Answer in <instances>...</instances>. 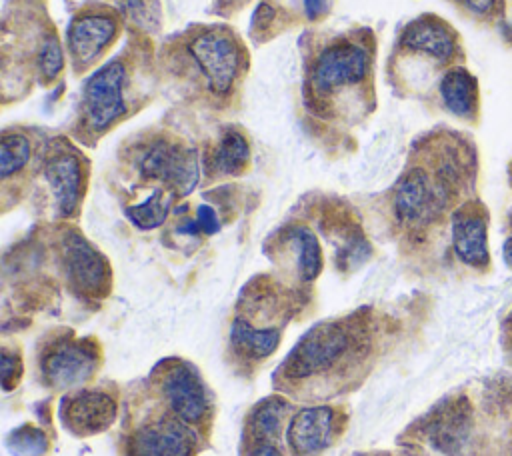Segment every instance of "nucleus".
I'll list each match as a JSON object with an SVG mask.
<instances>
[{"label": "nucleus", "mask_w": 512, "mask_h": 456, "mask_svg": "<svg viewBox=\"0 0 512 456\" xmlns=\"http://www.w3.org/2000/svg\"><path fill=\"white\" fill-rule=\"evenodd\" d=\"M354 336L342 324H318L308 330L288 354L286 378H308L332 368L352 348Z\"/></svg>", "instance_id": "obj_1"}, {"label": "nucleus", "mask_w": 512, "mask_h": 456, "mask_svg": "<svg viewBox=\"0 0 512 456\" xmlns=\"http://www.w3.org/2000/svg\"><path fill=\"white\" fill-rule=\"evenodd\" d=\"M188 50L204 74L208 88L222 96L228 94L240 72V48L236 40L222 30H206L192 38Z\"/></svg>", "instance_id": "obj_2"}, {"label": "nucleus", "mask_w": 512, "mask_h": 456, "mask_svg": "<svg viewBox=\"0 0 512 456\" xmlns=\"http://www.w3.org/2000/svg\"><path fill=\"white\" fill-rule=\"evenodd\" d=\"M450 188L436 174L432 180L422 168L408 170L394 190V212L404 224H420L434 218L448 202Z\"/></svg>", "instance_id": "obj_3"}, {"label": "nucleus", "mask_w": 512, "mask_h": 456, "mask_svg": "<svg viewBox=\"0 0 512 456\" xmlns=\"http://www.w3.org/2000/svg\"><path fill=\"white\" fill-rule=\"evenodd\" d=\"M126 70L120 62L98 68L84 86V114L92 130H106L126 112L122 94Z\"/></svg>", "instance_id": "obj_4"}, {"label": "nucleus", "mask_w": 512, "mask_h": 456, "mask_svg": "<svg viewBox=\"0 0 512 456\" xmlns=\"http://www.w3.org/2000/svg\"><path fill=\"white\" fill-rule=\"evenodd\" d=\"M368 52L352 42H336L320 52L312 66L310 82L316 94H328L356 84L368 74Z\"/></svg>", "instance_id": "obj_5"}, {"label": "nucleus", "mask_w": 512, "mask_h": 456, "mask_svg": "<svg viewBox=\"0 0 512 456\" xmlns=\"http://www.w3.org/2000/svg\"><path fill=\"white\" fill-rule=\"evenodd\" d=\"M98 364V354L86 342L52 344L42 356L40 370L46 382L54 388H70L92 376Z\"/></svg>", "instance_id": "obj_6"}, {"label": "nucleus", "mask_w": 512, "mask_h": 456, "mask_svg": "<svg viewBox=\"0 0 512 456\" xmlns=\"http://www.w3.org/2000/svg\"><path fill=\"white\" fill-rule=\"evenodd\" d=\"M64 268L70 284L86 296H102L108 290L110 270L98 250L80 234L70 232L64 238Z\"/></svg>", "instance_id": "obj_7"}, {"label": "nucleus", "mask_w": 512, "mask_h": 456, "mask_svg": "<svg viewBox=\"0 0 512 456\" xmlns=\"http://www.w3.org/2000/svg\"><path fill=\"white\" fill-rule=\"evenodd\" d=\"M140 170L146 178L166 182L178 194H188L198 182V162L194 152L166 142L154 144L144 154Z\"/></svg>", "instance_id": "obj_8"}, {"label": "nucleus", "mask_w": 512, "mask_h": 456, "mask_svg": "<svg viewBox=\"0 0 512 456\" xmlns=\"http://www.w3.org/2000/svg\"><path fill=\"white\" fill-rule=\"evenodd\" d=\"M184 420L162 418L146 424L130 440V456H192L194 432Z\"/></svg>", "instance_id": "obj_9"}, {"label": "nucleus", "mask_w": 512, "mask_h": 456, "mask_svg": "<svg viewBox=\"0 0 512 456\" xmlns=\"http://www.w3.org/2000/svg\"><path fill=\"white\" fill-rule=\"evenodd\" d=\"M62 422L74 434H96L116 418V400L100 390H78L62 400Z\"/></svg>", "instance_id": "obj_10"}, {"label": "nucleus", "mask_w": 512, "mask_h": 456, "mask_svg": "<svg viewBox=\"0 0 512 456\" xmlns=\"http://www.w3.org/2000/svg\"><path fill=\"white\" fill-rule=\"evenodd\" d=\"M164 396L170 402L174 414L188 422H200L208 412V394L200 376L188 364H174L162 380Z\"/></svg>", "instance_id": "obj_11"}, {"label": "nucleus", "mask_w": 512, "mask_h": 456, "mask_svg": "<svg viewBox=\"0 0 512 456\" xmlns=\"http://www.w3.org/2000/svg\"><path fill=\"white\" fill-rule=\"evenodd\" d=\"M336 412L330 406L300 408L288 424L286 436L294 454L312 456L322 452L334 438Z\"/></svg>", "instance_id": "obj_12"}, {"label": "nucleus", "mask_w": 512, "mask_h": 456, "mask_svg": "<svg viewBox=\"0 0 512 456\" xmlns=\"http://www.w3.org/2000/svg\"><path fill=\"white\" fill-rule=\"evenodd\" d=\"M452 246L458 258L476 268L490 260L486 238V212L478 204H466L452 216Z\"/></svg>", "instance_id": "obj_13"}, {"label": "nucleus", "mask_w": 512, "mask_h": 456, "mask_svg": "<svg viewBox=\"0 0 512 456\" xmlns=\"http://www.w3.org/2000/svg\"><path fill=\"white\" fill-rule=\"evenodd\" d=\"M116 20L108 14L76 16L68 30V48L76 64H90L116 36Z\"/></svg>", "instance_id": "obj_14"}, {"label": "nucleus", "mask_w": 512, "mask_h": 456, "mask_svg": "<svg viewBox=\"0 0 512 456\" xmlns=\"http://www.w3.org/2000/svg\"><path fill=\"white\" fill-rule=\"evenodd\" d=\"M46 180L54 192L56 204L62 216L74 214L82 198L84 174L78 156L70 152H58L46 162Z\"/></svg>", "instance_id": "obj_15"}, {"label": "nucleus", "mask_w": 512, "mask_h": 456, "mask_svg": "<svg viewBox=\"0 0 512 456\" xmlns=\"http://www.w3.org/2000/svg\"><path fill=\"white\" fill-rule=\"evenodd\" d=\"M400 44L412 52L432 56L440 62H446L456 52V40L450 28L432 16H424L406 26Z\"/></svg>", "instance_id": "obj_16"}, {"label": "nucleus", "mask_w": 512, "mask_h": 456, "mask_svg": "<svg viewBox=\"0 0 512 456\" xmlns=\"http://www.w3.org/2000/svg\"><path fill=\"white\" fill-rule=\"evenodd\" d=\"M468 410L466 406H458L452 404L444 410H440L436 414V418L432 420V424L428 426V436L430 442L444 454L448 456H456L462 446L468 440Z\"/></svg>", "instance_id": "obj_17"}, {"label": "nucleus", "mask_w": 512, "mask_h": 456, "mask_svg": "<svg viewBox=\"0 0 512 456\" xmlns=\"http://www.w3.org/2000/svg\"><path fill=\"white\" fill-rule=\"evenodd\" d=\"M440 96L444 106L462 118H468L476 110L478 88L474 76L464 68L448 70L440 80Z\"/></svg>", "instance_id": "obj_18"}, {"label": "nucleus", "mask_w": 512, "mask_h": 456, "mask_svg": "<svg viewBox=\"0 0 512 456\" xmlns=\"http://www.w3.org/2000/svg\"><path fill=\"white\" fill-rule=\"evenodd\" d=\"M232 344L248 354L250 358H264L272 354L280 342V330L278 328H264L258 330L250 326L246 320L236 318L230 332Z\"/></svg>", "instance_id": "obj_19"}, {"label": "nucleus", "mask_w": 512, "mask_h": 456, "mask_svg": "<svg viewBox=\"0 0 512 456\" xmlns=\"http://www.w3.org/2000/svg\"><path fill=\"white\" fill-rule=\"evenodd\" d=\"M290 240L296 250V268L300 278L312 282L322 270V250L318 238L308 228H294Z\"/></svg>", "instance_id": "obj_20"}, {"label": "nucleus", "mask_w": 512, "mask_h": 456, "mask_svg": "<svg viewBox=\"0 0 512 456\" xmlns=\"http://www.w3.org/2000/svg\"><path fill=\"white\" fill-rule=\"evenodd\" d=\"M248 158L250 150L246 138L240 132H228L214 152L212 166L218 174H238L244 170Z\"/></svg>", "instance_id": "obj_21"}, {"label": "nucleus", "mask_w": 512, "mask_h": 456, "mask_svg": "<svg viewBox=\"0 0 512 456\" xmlns=\"http://www.w3.org/2000/svg\"><path fill=\"white\" fill-rule=\"evenodd\" d=\"M286 410H288V404L278 396L260 402L254 408L250 418V428L254 432V438H258V442H268L270 438H276L282 426V420L286 416Z\"/></svg>", "instance_id": "obj_22"}, {"label": "nucleus", "mask_w": 512, "mask_h": 456, "mask_svg": "<svg viewBox=\"0 0 512 456\" xmlns=\"http://www.w3.org/2000/svg\"><path fill=\"white\" fill-rule=\"evenodd\" d=\"M170 196H166L162 190H154L144 202L130 206L126 210V216L142 230H152L158 228L170 210Z\"/></svg>", "instance_id": "obj_23"}, {"label": "nucleus", "mask_w": 512, "mask_h": 456, "mask_svg": "<svg viewBox=\"0 0 512 456\" xmlns=\"http://www.w3.org/2000/svg\"><path fill=\"white\" fill-rule=\"evenodd\" d=\"M30 158V142L20 134H6L0 150V174L8 178L16 174Z\"/></svg>", "instance_id": "obj_24"}, {"label": "nucleus", "mask_w": 512, "mask_h": 456, "mask_svg": "<svg viewBox=\"0 0 512 456\" xmlns=\"http://www.w3.org/2000/svg\"><path fill=\"white\" fill-rule=\"evenodd\" d=\"M8 448L20 456H42L48 450V438L40 428L24 424L8 436Z\"/></svg>", "instance_id": "obj_25"}, {"label": "nucleus", "mask_w": 512, "mask_h": 456, "mask_svg": "<svg viewBox=\"0 0 512 456\" xmlns=\"http://www.w3.org/2000/svg\"><path fill=\"white\" fill-rule=\"evenodd\" d=\"M38 66H40L42 76L48 78V80H52V78H56L60 74V70L64 66V56H62L60 40L54 34H50L44 40V44H42V48L38 52Z\"/></svg>", "instance_id": "obj_26"}, {"label": "nucleus", "mask_w": 512, "mask_h": 456, "mask_svg": "<svg viewBox=\"0 0 512 456\" xmlns=\"http://www.w3.org/2000/svg\"><path fill=\"white\" fill-rule=\"evenodd\" d=\"M124 12L140 26H152L158 18V8L154 0H120Z\"/></svg>", "instance_id": "obj_27"}, {"label": "nucleus", "mask_w": 512, "mask_h": 456, "mask_svg": "<svg viewBox=\"0 0 512 456\" xmlns=\"http://www.w3.org/2000/svg\"><path fill=\"white\" fill-rule=\"evenodd\" d=\"M22 374V364L16 354H10L8 350L2 352V386L4 390H10L18 384Z\"/></svg>", "instance_id": "obj_28"}, {"label": "nucleus", "mask_w": 512, "mask_h": 456, "mask_svg": "<svg viewBox=\"0 0 512 456\" xmlns=\"http://www.w3.org/2000/svg\"><path fill=\"white\" fill-rule=\"evenodd\" d=\"M194 224H196L198 232H204V234H214L220 228V220H218L216 212L210 206H204V204L198 208Z\"/></svg>", "instance_id": "obj_29"}, {"label": "nucleus", "mask_w": 512, "mask_h": 456, "mask_svg": "<svg viewBox=\"0 0 512 456\" xmlns=\"http://www.w3.org/2000/svg\"><path fill=\"white\" fill-rule=\"evenodd\" d=\"M470 12L478 14V16H486L494 10L496 6V0H460Z\"/></svg>", "instance_id": "obj_30"}, {"label": "nucleus", "mask_w": 512, "mask_h": 456, "mask_svg": "<svg viewBox=\"0 0 512 456\" xmlns=\"http://www.w3.org/2000/svg\"><path fill=\"white\" fill-rule=\"evenodd\" d=\"M304 10L308 18H318L326 10V0H304Z\"/></svg>", "instance_id": "obj_31"}, {"label": "nucleus", "mask_w": 512, "mask_h": 456, "mask_svg": "<svg viewBox=\"0 0 512 456\" xmlns=\"http://www.w3.org/2000/svg\"><path fill=\"white\" fill-rule=\"evenodd\" d=\"M252 456H282V454L270 442H258L256 448L252 450Z\"/></svg>", "instance_id": "obj_32"}, {"label": "nucleus", "mask_w": 512, "mask_h": 456, "mask_svg": "<svg viewBox=\"0 0 512 456\" xmlns=\"http://www.w3.org/2000/svg\"><path fill=\"white\" fill-rule=\"evenodd\" d=\"M504 260L512 266V236L504 242Z\"/></svg>", "instance_id": "obj_33"}, {"label": "nucleus", "mask_w": 512, "mask_h": 456, "mask_svg": "<svg viewBox=\"0 0 512 456\" xmlns=\"http://www.w3.org/2000/svg\"><path fill=\"white\" fill-rule=\"evenodd\" d=\"M356 456H374V454H356Z\"/></svg>", "instance_id": "obj_34"}]
</instances>
